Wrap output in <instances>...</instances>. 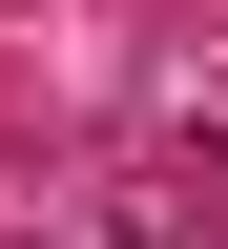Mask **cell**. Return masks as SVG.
I'll return each instance as SVG.
<instances>
[{"label":"cell","instance_id":"6da1fadb","mask_svg":"<svg viewBox=\"0 0 228 249\" xmlns=\"http://www.w3.org/2000/svg\"><path fill=\"white\" fill-rule=\"evenodd\" d=\"M104 249H187V187H166V166H124V187H104Z\"/></svg>","mask_w":228,"mask_h":249},{"label":"cell","instance_id":"7a4b0ae2","mask_svg":"<svg viewBox=\"0 0 228 249\" xmlns=\"http://www.w3.org/2000/svg\"><path fill=\"white\" fill-rule=\"evenodd\" d=\"M21 249H42V229H21Z\"/></svg>","mask_w":228,"mask_h":249}]
</instances>
